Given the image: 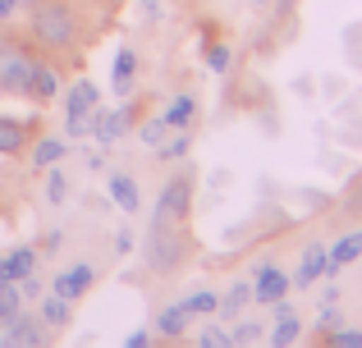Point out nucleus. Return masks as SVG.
<instances>
[{
	"mask_svg": "<svg viewBox=\"0 0 362 348\" xmlns=\"http://www.w3.org/2000/svg\"><path fill=\"white\" fill-rule=\"evenodd\" d=\"M33 14H28V23H33V37L42 46H51V51H69L74 37H78V18H74L69 0H33Z\"/></svg>",
	"mask_w": 362,
	"mask_h": 348,
	"instance_id": "obj_1",
	"label": "nucleus"
},
{
	"mask_svg": "<svg viewBox=\"0 0 362 348\" xmlns=\"http://www.w3.org/2000/svg\"><path fill=\"white\" fill-rule=\"evenodd\" d=\"M142 261H147L156 275H170L188 261V239L184 224H147V239H142Z\"/></svg>",
	"mask_w": 362,
	"mask_h": 348,
	"instance_id": "obj_2",
	"label": "nucleus"
},
{
	"mask_svg": "<svg viewBox=\"0 0 362 348\" xmlns=\"http://www.w3.org/2000/svg\"><path fill=\"white\" fill-rule=\"evenodd\" d=\"M188 211H193V174L179 170L165 179V188H160L156 206H151V224H184Z\"/></svg>",
	"mask_w": 362,
	"mask_h": 348,
	"instance_id": "obj_3",
	"label": "nucleus"
},
{
	"mask_svg": "<svg viewBox=\"0 0 362 348\" xmlns=\"http://www.w3.org/2000/svg\"><path fill=\"white\" fill-rule=\"evenodd\" d=\"M28 78H33V55L18 42L0 37V92L5 97H28Z\"/></svg>",
	"mask_w": 362,
	"mask_h": 348,
	"instance_id": "obj_4",
	"label": "nucleus"
},
{
	"mask_svg": "<svg viewBox=\"0 0 362 348\" xmlns=\"http://www.w3.org/2000/svg\"><path fill=\"white\" fill-rule=\"evenodd\" d=\"M330 275H339V266L330 261V248L312 243V248H303V261H298V270H293V289H308V284L330 280Z\"/></svg>",
	"mask_w": 362,
	"mask_h": 348,
	"instance_id": "obj_5",
	"label": "nucleus"
},
{
	"mask_svg": "<svg viewBox=\"0 0 362 348\" xmlns=\"http://www.w3.org/2000/svg\"><path fill=\"white\" fill-rule=\"evenodd\" d=\"M0 344H9V348H42V344H46L42 316H28V312H18L9 325H0Z\"/></svg>",
	"mask_w": 362,
	"mask_h": 348,
	"instance_id": "obj_6",
	"label": "nucleus"
},
{
	"mask_svg": "<svg viewBox=\"0 0 362 348\" xmlns=\"http://www.w3.org/2000/svg\"><path fill=\"white\" fill-rule=\"evenodd\" d=\"M289 294V275H284L280 266H271V261H262V266L252 270V303H280V298Z\"/></svg>",
	"mask_w": 362,
	"mask_h": 348,
	"instance_id": "obj_7",
	"label": "nucleus"
},
{
	"mask_svg": "<svg viewBox=\"0 0 362 348\" xmlns=\"http://www.w3.org/2000/svg\"><path fill=\"white\" fill-rule=\"evenodd\" d=\"M97 284V270L88 266V261H74L69 270H60V275L51 280V294H60V298H69V303H78L88 289Z\"/></svg>",
	"mask_w": 362,
	"mask_h": 348,
	"instance_id": "obj_8",
	"label": "nucleus"
},
{
	"mask_svg": "<svg viewBox=\"0 0 362 348\" xmlns=\"http://www.w3.org/2000/svg\"><path fill=\"white\" fill-rule=\"evenodd\" d=\"M129 124H133V110H129V106H115L110 115H106V110H97V115H92V133H97L101 147L119 143V138L129 133Z\"/></svg>",
	"mask_w": 362,
	"mask_h": 348,
	"instance_id": "obj_9",
	"label": "nucleus"
},
{
	"mask_svg": "<svg viewBox=\"0 0 362 348\" xmlns=\"http://www.w3.org/2000/svg\"><path fill=\"white\" fill-rule=\"evenodd\" d=\"M97 101H101V92H97V83H88V78H78L69 92H64V119H88L92 110H97Z\"/></svg>",
	"mask_w": 362,
	"mask_h": 348,
	"instance_id": "obj_10",
	"label": "nucleus"
},
{
	"mask_svg": "<svg viewBox=\"0 0 362 348\" xmlns=\"http://www.w3.org/2000/svg\"><path fill=\"white\" fill-rule=\"evenodd\" d=\"M271 307H275V330L266 335V340H271L275 348H289V344H298V335H303V321H298V312H293V307L284 303V298H280V303H271Z\"/></svg>",
	"mask_w": 362,
	"mask_h": 348,
	"instance_id": "obj_11",
	"label": "nucleus"
},
{
	"mask_svg": "<svg viewBox=\"0 0 362 348\" xmlns=\"http://www.w3.org/2000/svg\"><path fill=\"white\" fill-rule=\"evenodd\" d=\"M60 97V73L51 69V64L33 60V78H28V101H37V106H46V101Z\"/></svg>",
	"mask_w": 362,
	"mask_h": 348,
	"instance_id": "obj_12",
	"label": "nucleus"
},
{
	"mask_svg": "<svg viewBox=\"0 0 362 348\" xmlns=\"http://www.w3.org/2000/svg\"><path fill=\"white\" fill-rule=\"evenodd\" d=\"M37 303H42V307H37V316H42V325H51V330H60V325L74 321V303H69V298H60V294L46 289Z\"/></svg>",
	"mask_w": 362,
	"mask_h": 348,
	"instance_id": "obj_13",
	"label": "nucleus"
},
{
	"mask_svg": "<svg viewBox=\"0 0 362 348\" xmlns=\"http://www.w3.org/2000/svg\"><path fill=\"white\" fill-rule=\"evenodd\" d=\"M37 270V248H9L5 257H0V280H23V275H33Z\"/></svg>",
	"mask_w": 362,
	"mask_h": 348,
	"instance_id": "obj_14",
	"label": "nucleus"
},
{
	"mask_svg": "<svg viewBox=\"0 0 362 348\" xmlns=\"http://www.w3.org/2000/svg\"><path fill=\"white\" fill-rule=\"evenodd\" d=\"M64 152H69V138L46 133V138H37V147H33V165L37 170H51V165L64 161Z\"/></svg>",
	"mask_w": 362,
	"mask_h": 348,
	"instance_id": "obj_15",
	"label": "nucleus"
},
{
	"mask_svg": "<svg viewBox=\"0 0 362 348\" xmlns=\"http://www.w3.org/2000/svg\"><path fill=\"white\" fill-rule=\"evenodd\" d=\"M133 78H138V55H133V46H119L115 51V73H110V83H115L119 97L133 92Z\"/></svg>",
	"mask_w": 362,
	"mask_h": 348,
	"instance_id": "obj_16",
	"label": "nucleus"
},
{
	"mask_svg": "<svg viewBox=\"0 0 362 348\" xmlns=\"http://www.w3.org/2000/svg\"><path fill=\"white\" fill-rule=\"evenodd\" d=\"M106 193L115 197V206H119V211H129V215L142 206V193H138V184H133L129 174H110L106 179Z\"/></svg>",
	"mask_w": 362,
	"mask_h": 348,
	"instance_id": "obj_17",
	"label": "nucleus"
},
{
	"mask_svg": "<svg viewBox=\"0 0 362 348\" xmlns=\"http://www.w3.org/2000/svg\"><path fill=\"white\" fill-rule=\"evenodd\" d=\"M188 321H193V316H188L179 303L175 307H160V312H156V335H160V340H184Z\"/></svg>",
	"mask_w": 362,
	"mask_h": 348,
	"instance_id": "obj_18",
	"label": "nucleus"
},
{
	"mask_svg": "<svg viewBox=\"0 0 362 348\" xmlns=\"http://www.w3.org/2000/svg\"><path fill=\"white\" fill-rule=\"evenodd\" d=\"M193 115H197V97H193V92H179V97H170V106L160 110V119H165L170 128H188V124H193Z\"/></svg>",
	"mask_w": 362,
	"mask_h": 348,
	"instance_id": "obj_19",
	"label": "nucleus"
},
{
	"mask_svg": "<svg viewBox=\"0 0 362 348\" xmlns=\"http://www.w3.org/2000/svg\"><path fill=\"white\" fill-rule=\"evenodd\" d=\"M330 261H335L339 270H344V266H354V261H362V229H349L344 239H335V243H330Z\"/></svg>",
	"mask_w": 362,
	"mask_h": 348,
	"instance_id": "obj_20",
	"label": "nucleus"
},
{
	"mask_svg": "<svg viewBox=\"0 0 362 348\" xmlns=\"http://www.w3.org/2000/svg\"><path fill=\"white\" fill-rule=\"evenodd\" d=\"M23 147H28V124L0 115V156H18Z\"/></svg>",
	"mask_w": 362,
	"mask_h": 348,
	"instance_id": "obj_21",
	"label": "nucleus"
},
{
	"mask_svg": "<svg viewBox=\"0 0 362 348\" xmlns=\"http://www.w3.org/2000/svg\"><path fill=\"white\" fill-rule=\"evenodd\" d=\"M179 307H184L188 316H216L221 312V294H216V289H197V294H188Z\"/></svg>",
	"mask_w": 362,
	"mask_h": 348,
	"instance_id": "obj_22",
	"label": "nucleus"
},
{
	"mask_svg": "<svg viewBox=\"0 0 362 348\" xmlns=\"http://www.w3.org/2000/svg\"><path fill=\"white\" fill-rule=\"evenodd\" d=\"M188 147H193L188 128H175L170 138H160V143H156V156H160V161H184V156H188Z\"/></svg>",
	"mask_w": 362,
	"mask_h": 348,
	"instance_id": "obj_23",
	"label": "nucleus"
},
{
	"mask_svg": "<svg viewBox=\"0 0 362 348\" xmlns=\"http://www.w3.org/2000/svg\"><path fill=\"white\" fill-rule=\"evenodd\" d=\"M18 312H23V294H18V284H14V280H0V325H9Z\"/></svg>",
	"mask_w": 362,
	"mask_h": 348,
	"instance_id": "obj_24",
	"label": "nucleus"
},
{
	"mask_svg": "<svg viewBox=\"0 0 362 348\" xmlns=\"http://www.w3.org/2000/svg\"><path fill=\"white\" fill-rule=\"evenodd\" d=\"M247 303H252V284H247V280H239V284H230V294H221V312H225V316L243 312Z\"/></svg>",
	"mask_w": 362,
	"mask_h": 348,
	"instance_id": "obj_25",
	"label": "nucleus"
},
{
	"mask_svg": "<svg viewBox=\"0 0 362 348\" xmlns=\"http://www.w3.org/2000/svg\"><path fill=\"white\" fill-rule=\"evenodd\" d=\"M262 340H266V330L257 316H239V325L230 330V344H262Z\"/></svg>",
	"mask_w": 362,
	"mask_h": 348,
	"instance_id": "obj_26",
	"label": "nucleus"
},
{
	"mask_svg": "<svg viewBox=\"0 0 362 348\" xmlns=\"http://www.w3.org/2000/svg\"><path fill=\"white\" fill-rule=\"evenodd\" d=\"M46 197H51L55 206H60L64 197H69V174H64V170H55V165H51V174H46Z\"/></svg>",
	"mask_w": 362,
	"mask_h": 348,
	"instance_id": "obj_27",
	"label": "nucleus"
},
{
	"mask_svg": "<svg viewBox=\"0 0 362 348\" xmlns=\"http://www.w3.org/2000/svg\"><path fill=\"white\" fill-rule=\"evenodd\" d=\"M321 340H326L330 348H362V330H339L335 325V330H326Z\"/></svg>",
	"mask_w": 362,
	"mask_h": 348,
	"instance_id": "obj_28",
	"label": "nucleus"
},
{
	"mask_svg": "<svg viewBox=\"0 0 362 348\" xmlns=\"http://www.w3.org/2000/svg\"><path fill=\"white\" fill-rule=\"evenodd\" d=\"M230 60H234V55H230V46H225V42L206 46V69H211V73H225V69H230Z\"/></svg>",
	"mask_w": 362,
	"mask_h": 348,
	"instance_id": "obj_29",
	"label": "nucleus"
},
{
	"mask_svg": "<svg viewBox=\"0 0 362 348\" xmlns=\"http://www.w3.org/2000/svg\"><path fill=\"white\" fill-rule=\"evenodd\" d=\"M197 344H202V348H230V330H221V325H206V330L197 335Z\"/></svg>",
	"mask_w": 362,
	"mask_h": 348,
	"instance_id": "obj_30",
	"label": "nucleus"
},
{
	"mask_svg": "<svg viewBox=\"0 0 362 348\" xmlns=\"http://www.w3.org/2000/svg\"><path fill=\"white\" fill-rule=\"evenodd\" d=\"M165 133H170V124H165V119H160V115L142 124V143H147V147H156V143H160V138H165Z\"/></svg>",
	"mask_w": 362,
	"mask_h": 348,
	"instance_id": "obj_31",
	"label": "nucleus"
},
{
	"mask_svg": "<svg viewBox=\"0 0 362 348\" xmlns=\"http://www.w3.org/2000/svg\"><path fill=\"white\" fill-rule=\"evenodd\" d=\"M335 325H344V321H339V312H335V303H321V316H317V330L326 335V330H335Z\"/></svg>",
	"mask_w": 362,
	"mask_h": 348,
	"instance_id": "obj_32",
	"label": "nucleus"
},
{
	"mask_svg": "<svg viewBox=\"0 0 362 348\" xmlns=\"http://www.w3.org/2000/svg\"><path fill=\"white\" fill-rule=\"evenodd\" d=\"M18 294H23V298H42V294H46V284L37 280V270H33V275H23V280H18Z\"/></svg>",
	"mask_w": 362,
	"mask_h": 348,
	"instance_id": "obj_33",
	"label": "nucleus"
},
{
	"mask_svg": "<svg viewBox=\"0 0 362 348\" xmlns=\"http://www.w3.org/2000/svg\"><path fill=\"white\" fill-rule=\"evenodd\" d=\"M344 206H349V215H362V179L344 193Z\"/></svg>",
	"mask_w": 362,
	"mask_h": 348,
	"instance_id": "obj_34",
	"label": "nucleus"
},
{
	"mask_svg": "<svg viewBox=\"0 0 362 348\" xmlns=\"http://www.w3.org/2000/svg\"><path fill=\"white\" fill-rule=\"evenodd\" d=\"M18 9H23V5H18V0H0V23H9V18H14Z\"/></svg>",
	"mask_w": 362,
	"mask_h": 348,
	"instance_id": "obj_35",
	"label": "nucleus"
},
{
	"mask_svg": "<svg viewBox=\"0 0 362 348\" xmlns=\"http://www.w3.org/2000/svg\"><path fill=\"white\" fill-rule=\"evenodd\" d=\"M115 252H119V257H124V252H133V234H129V229L115 234Z\"/></svg>",
	"mask_w": 362,
	"mask_h": 348,
	"instance_id": "obj_36",
	"label": "nucleus"
},
{
	"mask_svg": "<svg viewBox=\"0 0 362 348\" xmlns=\"http://www.w3.org/2000/svg\"><path fill=\"white\" fill-rule=\"evenodd\" d=\"M124 344H129V348H147V344H151V330H133Z\"/></svg>",
	"mask_w": 362,
	"mask_h": 348,
	"instance_id": "obj_37",
	"label": "nucleus"
},
{
	"mask_svg": "<svg viewBox=\"0 0 362 348\" xmlns=\"http://www.w3.org/2000/svg\"><path fill=\"white\" fill-rule=\"evenodd\" d=\"M293 5H298V0H280V14H289V9H293Z\"/></svg>",
	"mask_w": 362,
	"mask_h": 348,
	"instance_id": "obj_38",
	"label": "nucleus"
},
{
	"mask_svg": "<svg viewBox=\"0 0 362 348\" xmlns=\"http://www.w3.org/2000/svg\"><path fill=\"white\" fill-rule=\"evenodd\" d=\"M252 5H266V0H252Z\"/></svg>",
	"mask_w": 362,
	"mask_h": 348,
	"instance_id": "obj_39",
	"label": "nucleus"
}]
</instances>
